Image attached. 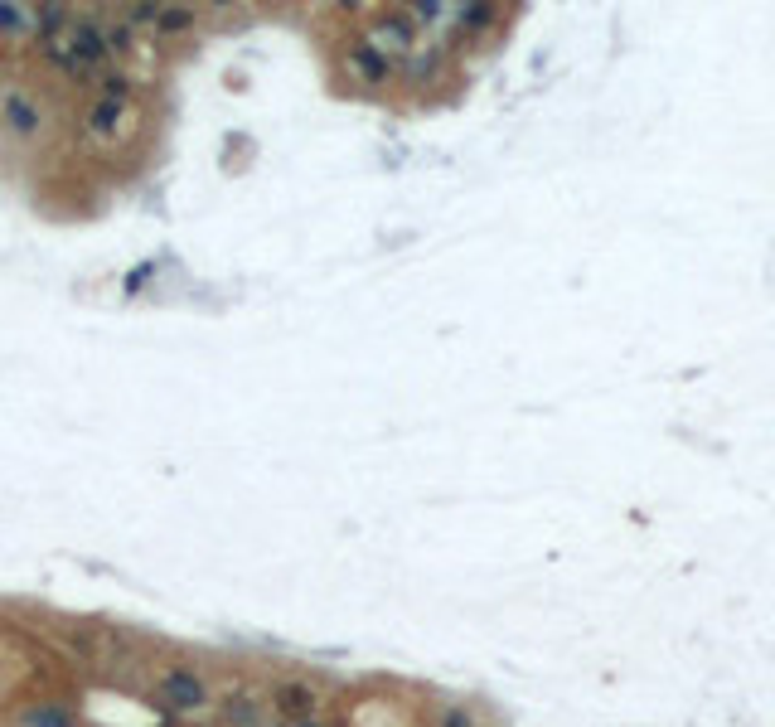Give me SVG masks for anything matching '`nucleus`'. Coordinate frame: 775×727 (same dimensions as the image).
Listing matches in <instances>:
<instances>
[{"mask_svg":"<svg viewBox=\"0 0 775 727\" xmlns=\"http://www.w3.org/2000/svg\"><path fill=\"white\" fill-rule=\"evenodd\" d=\"M194 20H199L194 10L175 5V10H160V15H155V30L160 34H185V30H194Z\"/></svg>","mask_w":775,"mask_h":727,"instance_id":"obj_8","label":"nucleus"},{"mask_svg":"<svg viewBox=\"0 0 775 727\" xmlns=\"http://www.w3.org/2000/svg\"><path fill=\"white\" fill-rule=\"evenodd\" d=\"M272 713L291 727L310 723V718L320 713V689H315L310 679H281L277 689H272Z\"/></svg>","mask_w":775,"mask_h":727,"instance_id":"obj_2","label":"nucleus"},{"mask_svg":"<svg viewBox=\"0 0 775 727\" xmlns=\"http://www.w3.org/2000/svg\"><path fill=\"white\" fill-rule=\"evenodd\" d=\"M15 723L20 727H78V718H73V708L59 703V698H39V703H25V708H20Z\"/></svg>","mask_w":775,"mask_h":727,"instance_id":"obj_6","label":"nucleus"},{"mask_svg":"<svg viewBox=\"0 0 775 727\" xmlns=\"http://www.w3.org/2000/svg\"><path fill=\"white\" fill-rule=\"evenodd\" d=\"M301 727H325V723H315V718H310V723H301Z\"/></svg>","mask_w":775,"mask_h":727,"instance_id":"obj_10","label":"nucleus"},{"mask_svg":"<svg viewBox=\"0 0 775 727\" xmlns=\"http://www.w3.org/2000/svg\"><path fill=\"white\" fill-rule=\"evenodd\" d=\"M83 131H88L93 141H117L126 131V102L97 97L93 107H88V117H83Z\"/></svg>","mask_w":775,"mask_h":727,"instance_id":"obj_5","label":"nucleus"},{"mask_svg":"<svg viewBox=\"0 0 775 727\" xmlns=\"http://www.w3.org/2000/svg\"><path fill=\"white\" fill-rule=\"evenodd\" d=\"M97 97L126 102V97H131V78H126V73H102V83H97Z\"/></svg>","mask_w":775,"mask_h":727,"instance_id":"obj_9","label":"nucleus"},{"mask_svg":"<svg viewBox=\"0 0 775 727\" xmlns=\"http://www.w3.org/2000/svg\"><path fill=\"white\" fill-rule=\"evenodd\" d=\"M0 122H5L10 136H25V141H30V136L44 131L49 117H44V107H39V97L34 93H25V88H5V93H0Z\"/></svg>","mask_w":775,"mask_h":727,"instance_id":"obj_3","label":"nucleus"},{"mask_svg":"<svg viewBox=\"0 0 775 727\" xmlns=\"http://www.w3.org/2000/svg\"><path fill=\"white\" fill-rule=\"evenodd\" d=\"M39 49L44 59H54L59 68L68 73H88V68H102L107 64V30L93 25V20H63L59 30L39 34Z\"/></svg>","mask_w":775,"mask_h":727,"instance_id":"obj_1","label":"nucleus"},{"mask_svg":"<svg viewBox=\"0 0 775 727\" xmlns=\"http://www.w3.org/2000/svg\"><path fill=\"white\" fill-rule=\"evenodd\" d=\"M223 713H228L233 727H262V708H257V698H248V694H233L223 703Z\"/></svg>","mask_w":775,"mask_h":727,"instance_id":"obj_7","label":"nucleus"},{"mask_svg":"<svg viewBox=\"0 0 775 727\" xmlns=\"http://www.w3.org/2000/svg\"><path fill=\"white\" fill-rule=\"evenodd\" d=\"M160 703L175 708V713H194V708L209 703V689H204V679H194L189 669H170V674L160 679Z\"/></svg>","mask_w":775,"mask_h":727,"instance_id":"obj_4","label":"nucleus"}]
</instances>
